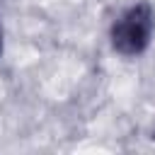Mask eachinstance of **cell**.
<instances>
[{"label": "cell", "mask_w": 155, "mask_h": 155, "mask_svg": "<svg viewBox=\"0 0 155 155\" xmlns=\"http://www.w3.org/2000/svg\"><path fill=\"white\" fill-rule=\"evenodd\" d=\"M0 53H2V29H0Z\"/></svg>", "instance_id": "cell-2"}, {"label": "cell", "mask_w": 155, "mask_h": 155, "mask_svg": "<svg viewBox=\"0 0 155 155\" xmlns=\"http://www.w3.org/2000/svg\"><path fill=\"white\" fill-rule=\"evenodd\" d=\"M155 31V12L150 7V2L140 0L131 7H126L111 24L109 39L116 53L126 56V58H136L140 56L153 39Z\"/></svg>", "instance_id": "cell-1"}]
</instances>
